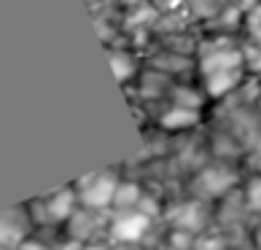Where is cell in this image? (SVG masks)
I'll return each mask as SVG.
<instances>
[{"label":"cell","mask_w":261,"mask_h":250,"mask_svg":"<svg viewBox=\"0 0 261 250\" xmlns=\"http://www.w3.org/2000/svg\"><path fill=\"white\" fill-rule=\"evenodd\" d=\"M240 183H243V180H240V172L234 167V161H216V164H207L194 180L197 191L205 199H224L231 191H237Z\"/></svg>","instance_id":"1"},{"label":"cell","mask_w":261,"mask_h":250,"mask_svg":"<svg viewBox=\"0 0 261 250\" xmlns=\"http://www.w3.org/2000/svg\"><path fill=\"white\" fill-rule=\"evenodd\" d=\"M116 188H119V180H116L113 172H94V175H86L75 183L81 205L89 207V210L111 207L113 197H116Z\"/></svg>","instance_id":"2"},{"label":"cell","mask_w":261,"mask_h":250,"mask_svg":"<svg viewBox=\"0 0 261 250\" xmlns=\"http://www.w3.org/2000/svg\"><path fill=\"white\" fill-rule=\"evenodd\" d=\"M151 229V215L140 210H121V215L111 224V237L119 245H135L140 242Z\"/></svg>","instance_id":"3"},{"label":"cell","mask_w":261,"mask_h":250,"mask_svg":"<svg viewBox=\"0 0 261 250\" xmlns=\"http://www.w3.org/2000/svg\"><path fill=\"white\" fill-rule=\"evenodd\" d=\"M79 205H81V199H79V191L75 188L57 191V194L43 199V210H46V215H49V220H54V224L70 220L75 215V210H79Z\"/></svg>","instance_id":"4"},{"label":"cell","mask_w":261,"mask_h":250,"mask_svg":"<svg viewBox=\"0 0 261 250\" xmlns=\"http://www.w3.org/2000/svg\"><path fill=\"white\" fill-rule=\"evenodd\" d=\"M167 220L175 224V229H186V232H199L207 224V210L199 202H183L175 205V210L167 213Z\"/></svg>","instance_id":"5"},{"label":"cell","mask_w":261,"mask_h":250,"mask_svg":"<svg viewBox=\"0 0 261 250\" xmlns=\"http://www.w3.org/2000/svg\"><path fill=\"white\" fill-rule=\"evenodd\" d=\"M199 124V110L180 108V105H170L159 116V129L162 132H186Z\"/></svg>","instance_id":"6"},{"label":"cell","mask_w":261,"mask_h":250,"mask_svg":"<svg viewBox=\"0 0 261 250\" xmlns=\"http://www.w3.org/2000/svg\"><path fill=\"white\" fill-rule=\"evenodd\" d=\"M240 0H186V8L191 16H197L202 27H205L207 22H213V19H218L224 11H229L231 6H237Z\"/></svg>","instance_id":"7"},{"label":"cell","mask_w":261,"mask_h":250,"mask_svg":"<svg viewBox=\"0 0 261 250\" xmlns=\"http://www.w3.org/2000/svg\"><path fill=\"white\" fill-rule=\"evenodd\" d=\"M111 62H113V70H116V78H119L121 84H132L135 78L140 75L143 67H138V62H135V57L129 49H113L111 51Z\"/></svg>","instance_id":"8"},{"label":"cell","mask_w":261,"mask_h":250,"mask_svg":"<svg viewBox=\"0 0 261 250\" xmlns=\"http://www.w3.org/2000/svg\"><path fill=\"white\" fill-rule=\"evenodd\" d=\"M243 199L248 213L261 220V172H253L243 180Z\"/></svg>","instance_id":"9"},{"label":"cell","mask_w":261,"mask_h":250,"mask_svg":"<svg viewBox=\"0 0 261 250\" xmlns=\"http://www.w3.org/2000/svg\"><path fill=\"white\" fill-rule=\"evenodd\" d=\"M143 199V191L138 183H129V180H119V188H116L113 197V207L119 210H135Z\"/></svg>","instance_id":"10"},{"label":"cell","mask_w":261,"mask_h":250,"mask_svg":"<svg viewBox=\"0 0 261 250\" xmlns=\"http://www.w3.org/2000/svg\"><path fill=\"white\" fill-rule=\"evenodd\" d=\"M22 242H24V229L14 220H8L6 213H0V245L8 250H19Z\"/></svg>","instance_id":"11"},{"label":"cell","mask_w":261,"mask_h":250,"mask_svg":"<svg viewBox=\"0 0 261 250\" xmlns=\"http://www.w3.org/2000/svg\"><path fill=\"white\" fill-rule=\"evenodd\" d=\"M194 242V232H186V229H175L170 237H167V247L170 250H191Z\"/></svg>","instance_id":"12"},{"label":"cell","mask_w":261,"mask_h":250,"mask_svg":"<svg viewBox=\"0 0 261 250\" xmlns=\"http://www.w3.org/2000/svg\"><path fill=\"white\" fill-rule=\"evenodd\" d=\"M19 250H49L43 242H38V239H24L22 245H19Z\"/></svg>","instance_id":"13"},{"label":"cell","mask_w":261,"mask_h":250,"mask_svg":"<svg viewBox=\"0 0 261 250\" xmlns=\"http://www.w3.org/2000/svg\"><path fill=\"white\" fill-rule=\"evenodd\" d=\"M57 250H84V242H79V239H67V242L60 245Z\"/></svg>","instance_id":"14"},{"label":"cell","mask_w":261,"mask_h":250,"mask_svg":"<svg viewBox=\"0 0 261 250\" xmlns=\"http://www.w3.org/2000/svg\"><path fill=\"white\" fill-rule=\"evenodd\" d=\"M253 247L261 250V220H258V226H256V232H253Z\"/></svg>","instance_id":"15"},{"label":"cell","mask_w":261,"mask_h":250,"mask_svg":"<svg viewBox=\"0 0 261 250\" xmlns=\"http://www.w3.org/2000/svg\"><path fill=\"white\" fill-rule=\"evenodd\" d=\"M84 250H108L105 245H84Z\"/></svg>","instance_id":"16"},{"label":"cell","mask_w":261,"mask_h":250,"mask_svg":"<svg viewBox=\"0 0 261 250\" xmlns=\"http://www.w3.org/2000/svg\"><path fill=\"white\" fill-rule=\"evenodd\" d=\"M116 250H138V247H129V245H121V247H116Z\"/></svg>","instance_id":"17"},{"label":"cell","mask_w":261,"mask_h":250,"mask_svg":"<svg viewBox=\"0 0 261 250\" xmlns=\"http://www.w3.org/2000/svg\"><path fill=\"white\" fill-rule=\"evenodd\" d=\"M0 250H8V247H3V245H0Z\"/></svg>","instance_id":"18"}]
</instances>
